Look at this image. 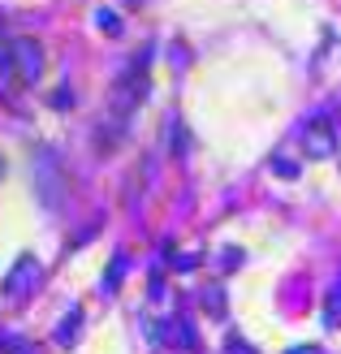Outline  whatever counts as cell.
Wrapping results in <instances>:
<instances>
[{
  "label": "cell",
  "instance_id": "obj_2",
  "mask_svg": "<svg viewBox=\"0 0 341 354\" xmlns=\"http://www.w3.org/2000/svg\"><path fill=\"white\" fill-rule=\"evenodd\" d=\"M9 61H13V69H17L22 82H39V74H44V48L35 39H13Z\"/></svg>",
  "mask_w": 341,
  "mask_h": 354
},
{
  "label": "cell",
  "instance_id": "obj_11",
  "mask_svg": "<svg viewBox=\"0 0 341 354\" xmlns=\"http://www.w3.org/2000/svg\"><path fill=\"white\" fill-rule=\"evenodd\" d=\"M100 26L109 30V35H117V30H121V22H117V13H100Z\"/></svg>",
  "mask_w": 341,
  "mask_h": 354
},
{
  "label": "cell",
  "instance_id": "obj_1",
  "mask_svg": "<svg viewBox=\"0 0 341 354\" xmlns=\"http://www.w3.org/2000/svg\"><path fill=\"white\" fill-rule=\"evenodd\" d=\"M142 95H147V74H142V61H134V65L121 69V78L113 86V95H109V113H113L117 126H125V117L142 104Z\"/></svg>",
  "mask_w": 341,
  "mask_h": 354
},
{
  "label": "cell",
  "instance_id": "obj_4",
  "mask_svg": "<svg viewBox=\"0 0 341 354\" xmlns=\"http://www.w3.org/2000/svg\"><path fill=\"white\" fill-rule=\"evenodd\" d=\"M302 147H307V156H333L337 151V134H333V126L329 121H311L307 130H302Z\"/></svg>",
  "mask_w": 341,
  "mask_h": 354
},
{
  "label": "cell",
  "instance_id": "obj_6",
  "mask_svg": "<svg viewBox=\"0 0 341 354\" xmlns=\"http://www.w3.org/2000/svg\"><path fill=\"white\" fill-rule=\"evenodd\" d=\"M78 324H82V311L74 307V311L61 320V328H57V346H69V342H74V337H78Z\"/></svg>",
  "mask_w": 341,
  "mask_h": 354
},
{
  "label": "cell",
  "instance_id": "obj_7",
  "mask_svg": "<svg viewBox=\"0 0 341 354\" xmlns=\"http://www.w3.org/2000/svg\"><path fill=\"white\" fill-rule=\"evenodd\" d=\"M203 311L212 315V320H225V311H229L225 307V290H208L203 294Z\"/></svg>",
  "mask_w": 341,
  "mask_h": 354
},
{
  "label": "cell",
  "instance_id": "obj_9",
  "mask_svg": "<svg viewBox=\"0 0 341 354\" xmlns=\"http://www.w3.org/2000/svg\"><path fill=\"white\" fill-rule=\"evenodd\" d=\"M225 354H255V346H246L238 333H229V337H225Z\"/></svg>",
  "mask_w": 341,
  "mask_h": 354
},
{
  "label": "cell",
  "instance_id": "obj_5",
  "mask_svg": "<svg viewBox=\"0 0 341 354\" xmlns=\"http://www.w3.org/2000/svg\"><path fill=\"white\" fill-rule=\"evenodd\" d=\"M165 342H169V346H177V350H194V346H199V337H194L190 320H169V333H165Z\"/></svg>",
  "mask_w": 341,
  "mask_h": 354
},
{
  "label": "cell",
  "instance_id": "obj_12",
  "mask_svg": "<svg viewBox=\"0 0 341 354\" xmlns=\"http://www.w3.org/2000/svg\"><path fill=\"white\" fill-rule=\"evenodd\" d=\"M285 354H324L320 346H294V350H285Z\"/></svg>",
  "mask_w": 341,
  "mask_h": 354
},
{
  "label": "cell",
  "instance_id": "obj_10",
  "mask_svg": "<svg viewBox=\"0 0 341 354\" xmlns=\"http://www.w3.org/2000/svg\"><path fill=\"white\" fill-rule=\"evenodd\" d=\"M273 169H277L281 177H298V165H294V160H273Z\"/></svg>",
  "mask_w": 341,
  "mask_h": 354
},
{
  "label": "cell",
  "instance_id": "obj_3",
  "mask_svg": "<svg viewBox=\"0 0 341 354\" xmlns=\"http://www.w3.org/2000/svg\"><path fill=\"white\" fill-rule=\"evenodd\" d=\"M35 286H39V263H35L30 255H22V259L13 263V272L5 277V294L13 298V303H22V298H26Z\"/></svg>",
  "mask_w": 341,
  "mask_h": 354
},
{
  "label": "cell",
  "instance_id": "obj_8",
  "mask_svg": "<svg viewBox=\"0 0 341 354\" xmlns=\"http://www.w3.org/2000/svg\"><path fill=\"white\" fill-rule=\"evenodd\" d=\"M341 320V277L333 281V290H329V303H324V324H337Z\"/></svg>",
  "mask_w": 341,
  "mask_h": 354
}]
</instances>
